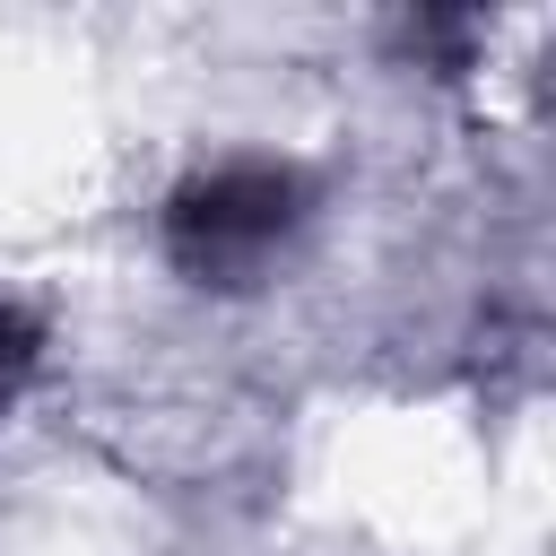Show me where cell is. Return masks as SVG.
<instances>
[{
    "label": "cell",
    "mask_w": 556,
    "mask_h": 556,
    "mask_svg": "<svg viewBox=\"0 0 556 556\" xmlns=\"http://www.w3.org/2000/svg\"><path fill=\"white\" fill-rule=\"evenodd\" d=\"M35 365H43V321H35L26 304H9V295H0V417L26 400Z\"/></svg>",
    "instance_id": "obj_2"
},
{
    "label": "cell",
    "mask_w": 556,
    "mask_h": 556,
    "mask_svg": "<svg viewBox=\"0 0 556 556\" xmlns=\"http://www.w3.org/2000/svg\"><path fill=\"white\" fill-rule=\"evenodd\" d=\"M304 235H313V174L287 156H217V165L182 174L156 217L165 269L200 295L269 287Z\"/></svg>",
    "instance_id": "obj_1"
}]
</instances>
